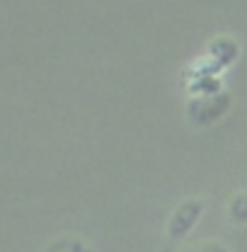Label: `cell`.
I'll return each mask as SVG.
<instances>
[{
  "label": "cell",
  "instance_id": "4",
  "mask_svg": "<svg viewBox=\"0 0 247 252\" xmlns=\"http://www.w3.org/2000/svg\"><path fill=\"white\" fill-rule=\"evenodd\" d=\"M46 252H93V248L83 240V238H75V235H68V238H59L54 240Z\"/></svg>",
  "mask_w": 247,
  "mask_h": 252
},
{
  "label": "cell",
  "instance_id": "5",
  "mask_svg": "<svg viewBox=\"0 0 247 252\" xmlns=\"http://www.w3.org/2000/svg\"><path fill=\"white\" fill-rule=\"evenodd\" d=\"M228 216L235 225H247V191H240L233 196V201L228 206Z\"/></svg>",
  "mask_w": 247,
  "mask_h": 252
},
{
  "label": "cell",
  "instance_id": "2",
  "mask_svg": "<svg viewBox=\"0 0 247 252\" xmlns=\"http://www.w3.org/2000/svg\"><path fill=\"white\" fill-rule=\"evenodd\" d=\"M201 214H204V201H199V199H186V201H182L175 209V214L170 216L167 238L170 240H182V238H186L189 230L199 223Z\"/></svg>",
  "mask_w": 247,
  "mask_h": 252
},
{
  "label": "cell",
  "instance_id": "6",
  "mask_svg": "<svg viewBox=\"0 0 247 252\" xmlns=\"http://www.w3.org/2000/svg\"><path fill=\"white\" fill-rule=\"evenodd\" d=\"M185 252H228L220 243H199L194 248H186Z\"/></svg>",
  "mask_w": 247,
  "mask_h": 252
},
{
  "label": "cell",
  "instance_id": "3",
  "mask_svg": "<svg viewBox=\"0 0 247 252\" xmlns=\"http://www.w3.org/2000/svg\"><path fill=\"white\" fill-rule=\"evenodd\" d=\"M209 54H211V59L218 61V65H230L238 59V44L233 39H228V36H218V39L211 41Z\"/></svg>",
  "mask_w": 247,
  "mask_h": 252
},
{
  "label": "cell",
  "instance_id": "1",
  "mask_svg": "<svg viewBox=\"0 0 247 252\" xmlns=\"http://www.w3.org/2000/svg\"><path fill=\"white\" fill-rule=\"evenodd\" d=\"M230 107V94L228 93H209V94H199L186 104V117L189 122L196 128L218 122Z\"/></svg>",
  "mask_w": 247,
  "mask_h": 252
}]
</instances>
